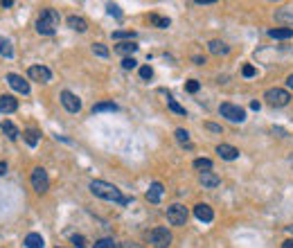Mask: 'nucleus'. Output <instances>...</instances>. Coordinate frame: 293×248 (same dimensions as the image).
<instances>
[{"instance_id": "9d476101", "label": "nucleus", "mask_w": 293, "mask_h": 248, "mask_svg": "<svg viewBox=\"0 0 293 248\" xmlns=\"http://www.w3.org/2000/svg\"><path fill=\"white\" fill-rule=\"evenodd\" d=\"M7 84L12 86L16 93H23V95H27V93H30V84H27V81L20 77V75H14V72H9V75H7Z\"/></svg>"}, {"instance_id": "f8f14e48", "label": "nucleus", "mask_w": 293, "mask_h": 248, "mask_svg": "<svg viewBox=\"0 0 293 248\" xmlns=\"http://www.w3.org/2000/svg\"><path fill=\"white\" fill-rule=\"evenodd\" d=\"M199 183H201L203 187H208V189H215V187H219L221 178L216 176L215 171H201V174H199Z\"/></svg>"}, {"instance_id": "39448f33", "label": "nucleus", "mask_w": 293, "mask_h": 248, "mask_svg": "<svg viewBox=\"0 0 293 248\" xmlns=\"http://www.w3.org/2000/svg\"><path fill=\"white\" fill-rule=\"evenodd\" d=\"M264 99H266L271 106H287L291 102V95L287 91H282V88H268L264 93Z\"/></svg>"}, {"instance_id": "6e6552de", "label": "nucleus", "mask_w": 293, "mask_h": 248, "mask_svg": "<svg viewBox=\"0 0 293 248\" xmlns=\"http://www.w3.org/2000/svg\"><path fill=\"white\" fill-rule=\"evenodd\" d=\"M27 75H30V79L39 81V84H47V81L52 79V72H50V68H46V65H32V68L27 70Z\"/></svg>"}, {"instance_id": "37998d69", "label": "nucleus", "mask_w": 293, "mask_h": 248, "mask_svg": "<svg viewBox=\"0 0 293 248\" xmlns=\"http://www.w3.org/2000/svg\"><path fill=\"white\" fill-rule=\"evenodd\" d=\"M282 248H293V239H287V242L282 244Z\"/></svg>"}, {"instance_id": "1a4fd4ad", "label": "nucleus", "mask_w": 293, "mask_h": 248, "mask_svg": "<svg viewBox=\"0 0 293 248\" xmlns=\"http://www.w3.org/2000/svg\"><path fill=\"white\" fill-rule=\"evenodd\" d=\"M61 104H63L65 111H70V113H77L79 108H81V99L75 95V93L70 91H63L61 93Z\"/></svg>"}, {"instance_id": "58836bf2", "label": "nucleus", "mask_w": 293, "mask_h": 248, "mask_svg": "<svg viewBox=\"0 0 293 248\" xmlns=\"http://www.w3.org/2000/svg\"><path fill=\"white\" fill-rule=\"evenodd\" d=\"M205 126H208L210 131H215V133H221V126H219V124H212V122H208V124H205Z\"/></svg>"}, {"instance_id": "ddd939ff", "label": "nucleus", "mask_w": 293, "mask_h": 248, "mask_svg": "<svg viewBox=\"0 0 293 248\" xmlns=\"http://www.w3.org/2000/svg\"><path fill=\"white\" fill-rule=\"evenodd\" d=\"M18 99L14 95H0V113H16Z\"/></svg>"}, {"instance_id": "e433bc0d", "label": "nucleus", "mask_w": 293, "mask_h": 248, "mask_svg": "<svg viewBox=\"0 0 293 248\" xmlns=\"http://www.w3.org/2000/svg\"><path fill=\"white\" fill-rule=\"evenodd\" d=\"M255 65H244V68H241V75H244V77H255Z\"/></svg>"}, {"instance_id": "aec40b11", "label": "nucleus", "mask_w": 293, "mask_h": 248, "mask_svg": "<svg viewBox=\"0 0 293 248\" xmlns=\"http://www.w3.org/2000/svg\"><path fill=\"white\" fill-rule=\"evenodd\" d=\"M68 25L75 30V32H86L88 30V23L84 18H79V16H68Z\"/></svg>"}, {"instance_id": "412c9836", "label": "nucleus", "mask_w": 293, "mask_h": 248, "mask_svg": "<svg viewBox=\"0 0 293 248\" xmlns=\"http://www.w3.org/2000/svg\"><path fill=\"white\" fill-rule=\"evenodd\" d=\"M23 138H25V142L30 144V147H36L41 140V133L36 129H25L23 131Z\"/></svg>"}, {"instance_id": "c9c22d12", "label": "nucleus", "mask_w": 293, "mask_h": 248, "mask_svg": "<svg viewBox=\"0 0 293 248\" xmlns=\"http://www.w3.org/2000/svg\"><path fill=\"white\" fill-rule=\"evenodd\" d=\"M106 12L111 14V16H115V18L122 16V12H120V7H117V5H106Z\"/></svg>"}, {"instance_id": "4468645a", "label": "nucleus", "mask_w": 293, "mask_h": 248, "mask_svg": "<svg viewBox=\"0 0 293 248\" xmlns=\"http://www.w3.org/2000/svg\"><path fill=\"white\" fill-rule=\"evenodd\" d=\"M163 183H151L149 185V189H147V201L149 203H160V199H163Z\"/></svg>"}, {"instance_id": "7ed1b4c3", "label": "nucleus", "mask_w": 293, "mask_h": 248, "mask_svg": "<svg viewBox=\"0 0 293 248\" xmlns=\"http://www.w3.org/2000/svg\"><path fill=\"white\" fill-rule=\"evenodd\" d=\"M187 208L185 205H181V203H174V205H170L167 208V221L171 223V226H185L187 223Z\"/></svg>"}, {"instance_id": "473e14b6", "label": "nucleus", "mask_w": 293, "mask_h": 248, "mask_svg": "<svg viewBox=\"0 0 293 248\" xmlns=\"http://www.w3.org/2000/svg\"><path fill=\"white\" fill-rule=\"evenodd\" d=\"M199 88H201V86H199L196 79H189L187 84H185V91H187V93H199Z\"/></svg>"}, {"instance_id": "c03bdc74", "label": "nucleus", "mask_w": 293, "mask_h": 248, "mask_svg": "<svg viewBox=\"0 0 293 248\" xmlns=\"http://www.w3.org/2000/svg\"><path fill=\"white\" fill-rule=\"evenodd\" d=\"M122 248H142V246H138V244H131V242H129V244H124Z\"/></svg>"}, {"instance_id": "4c0bfd02", "label": "nucleus", "mask_w": 293, "mask_h": 248, "mask_svg": "<svg viewBox=\"0 0 293 248\" xmlns=\"http://www.w3.org/2000/svg\"><path fill=\"white\" fill-rule=\"evenodd\" d=\"M72 242H75V246H77V248H84L86 246V239L81 235H75V237H72Z\"/></svg>"}, {"instance_id": "9b49d317", "label": "nucleus", "mask_w": 293, "mask_h": 248, "mask_svg": "<svg viewBox=\"0 0 293 248\" xmlns=\"http://www.w3.org/2000/svg\"><path fill=\"white\" fill-rule=\"evenodd\" d=\"M194 217L203 223H210L215 219V212H212V208H210L208 203H199V205H194Z\"/></svg>"}, {"instance_id": "20e7f679", "label": "nucleus", "mask_w": 293, "mask_h": 248, "mask_svg": "<svg viewBox=\"0 0 293 248\" xmlns=\"http://www.w3.org/2000/svg\"><path fill=\"white\" fill-rule=\"evenodd\" d=\"M30 181H32V187L36 189L39 194H46L47 187H50V178H47V171L43 170V167H34Z\"/></svg>"}, {"instance_id": "4be33fe9", "label": "nucleus", "mask_w": 293, "mask_h": 248, "mask_svg": "<svg viewBox=\"0 0 293 248\" xmlns=\"http://www.w3.org/2000/svg\"><path fill=\"white\" fill-rule=\"evenodd\" d=\"M117 111V104L113 102H99V104L93 106V113H115Z\"/></svg>"}, {"instance_id": "49530a36", "label": "nucleus", "mask_w": 293, "mask_h": 248, "mask_svg": "<svg viewBox=\"0 0 293 248\" xmlns=\"http://www.w3.org/2000/svg\"><path fill=\"white\" fill-rule=\"evenodd\" d=\"M291 165H293V156H291Z\"/></svg>"}, {"instance_id": "b1692460", "label": "nucleus", "mask_w": 293, "mask_h": 248, "mask_svg": "<svg viewBox=\"0 0 293 248\" xmlns=\"http://www.w3.org/2000/svg\"><path fill=\"white\" fill-rule=\"evenodd\" d=\"M149 23H151V25H156V27H160V30H167V27L171 25L170 18H163V16H158V14H151Z\"/></svg>"}, {"instance_id": "ea45409f", "label": "nucleus", "mask_w": 293, "mask_h": 248, "mask_svg": "<svg viewBox=\"0 0 293 248\" xmlns=\"http://www.w3.org/2000/svg\"><path fill=\"white\" fill-rule=\"evenodd\" d=\"M194 63L196 65H203V63H205V57H194Z\"/></svg>"}, {"instance_id": "c756f323", "label": "nucleus", "mask_w": 293, "mask_h": 248, "mask_svg": "<svg viewBox=\"0 0 293 248\" xmlns=\"http://www.w3.org/2000/svg\"><path fill=\"white\" fill-rule=\"evenodd\" d=\"M93 248H115V242H113L111 237H104V239L95 242V246H93Z\"/></svg>"}, {"instance_id": "2eb2a0df", "label": "nucleus", "mask_w": 293, "mask_h": 248, "mask_svg": "<svg viewBox=\"0 0 293 248\" xmlns=\"http://www.w3.org/2000/svg\"><path fill=\"white\" fill-rule=\"evenodd\" d=\"M216 154H219L223 160H237V158H239V149H234L232 144H219V147H216Z\"/></svg>"}, {"instance_id": "0eeeda50", "label": "nucleus", "mask_w": 293, "mask_h": 248, "mask_svg": "<svg viewBox=\"0 0 293 248\" xmlns=\"http://www.w3.org/2000/svg\"><path fill=\"white\" fill-rule=\"evenodd\" d=\"M219 113H221L223 118H228L230 122H244V120H246V111H244L241 106L228 104V102L219 106Z\"/></svg>"}, {"instance_id": "a211bd4d", "label": "nucleus", "mask_w": 293, "mask_h": 248, "mask_svg": "<svg viewBox=\"0 0 293 248\" xmlns=\"http://www.w3.org/2000/svg\"><path fill=\"white\" fill-rule=\"evenodd\" d=\"M268 36L271 39H293V27H275V30H268Z\"/></svg>"}, {"instance_id": "f257e3e1", "label": "nucleus", "mask_w": 293, "mask_h": 248, "mask_svg": "<svg viewBox=\"0 0 293 248\" xmlns=\"http://www.w3.org/2000/svg\"><path fill=\"white\" fill-rule=\"evenodd\" d=\"M91 192L104 201H113V203H120V205H129V199L122 196V192L115 187L113 183H106V181H91Z\"/></svg>"}, {"instance_id": "dca6fc26", "label": "nucleus", "mask_w": 293, "mask_h": 248, "mask_svg": "<svg viewBox=\"0 0 293 248\" xmlns=\"http://www.w3.org/2000/svg\"><path fill=\"white\" fill-rule=\"evenodd\" d=\"M0 129H2V133H5L9 140H18V136H20V131H18V126L14 122H9V120H5V122L0 124Z\"/></svg>"}, {"instance_id": "79ce46f5", "label": "nucleus", "mask_w": 293, "mask_h": 248, "mask_svg": "<svg viewBox=\"0 0 293 248\" xmlns=\"http://www.w3.org/2000/svg\"><path fill=\"white\" fill-rule=\"evenodd\" d=\"M7 174V163H0V176H5Z\"/></svg>"}, {"instance_id": "72a5a7b5", "label": "nucleus", "mask_w": 293, "mask_h": 248, "mask_svg": "<svg viewBox=\"0 0 293 248\" xmlns=\"http://www.w3.org/2000/svg\"><path fill=\"white\" fill-rule=\"evenodd\" d=\"M113 39H136V32H113Z\"/></svg>"}, {"instance_id": "c85d7f7f", "label": "nucleus", "mask_w": 293, "mask_h": 248, "mask_svg": "<svg viewBox=\"0 0 293 248\" xmlns=\"http://www.w3.org/2000/svg\"><path fill=\"white\" fill-rule=\"evenodd\" d=\"M176 140H178L181 144H187L189 147V133L185 129H176Z\"/></svg>"}, {"instance_id": "2f4dec72", "label": "nucleus", "mask_w": 293, "mask_h": 248, "mask_svg": "<svg viewBox=\"0 0 293 248\" xmlns=\"http://www.w3.org/2000/svg\"><path fill=\"white\" fill-rule=\"evenodd\" d=\"M136 65H138V61L133 59V57H124V59H122V68H124V70H133Z\"/></svg>"}, {"instance_id": "a18cd8bd", "label": "nucleus", "mask_w": 293, "mask_h": 248, "mask_svg": "<svg viewBox=\"0 0 293 248\" xmlns=\"http://www.w3.org/2000/svg\"><path fill=\"white\" fill-rule=\"evenodd\" d=\"M287 84H289V88H293V75H289V79H287Z\"/></svg>"}, {"instance_id": "cd10ccee", "label": "nucleus", "mask_w": 293, "mask_h": 248, "mask_svg": "<svg viewBox=\"0 0 293 248\" xmlns=\"http://www.w3.org/2000/svg\"><path fill=\"white\" fill-rule=\"evenodd\" d=\"M93 52L97 54V57H102V59H106L108 57V47L104 43H93Z\"/></svg>"}, {"instance_id": "a19ab883", "label": "nucleus", "mask_w": 293, "mask_h": 248, "mask_svg": "<svg viewBox=\"0 0 293 248\" xmlns=\"http://www.w3.org/2000/svg\"><path fill=\"white\" fill-rule=\"evenodd\" d=\"M250 108H253V111H260L262 104H260V102H250Z\"/></svg>"}, {"instance_id": "6ab92c4d", "label": "nucleus", "mask_w": 293, "mask_h": 248, "mask_svg": "<svg viewBox=\"0 0 293 248\" xmlns=\"http://www.w3.org/2000/svg\"><path fill=\"white\" fill-rule=\"evenodd\" d=\"M25 246L27 248H46V242H43V237L39 232H30L25 237Z\"/></svg>"}, {"instance_id": "423d86ee", "label": "nucleus", "mask_w": 293, "mask_h": 248, "mask_svg": "<svg viewBox=\"0 0 293 248\" xmlns=\"http://www.w3.org/2000/svg\"><path fill=\"white\" fill-rule=\"evenodd\" d=\"M149 244H154L156 248H170L171 232L167 228H154L149 232Z\"/></svg>"}, {"instance_id": "f3484780", "label": "nucleus", "mask_w": 293, "mask_h": 248, "mask_svg": "<svg viewBox=\"0 0 293 248\" xmlns=\"http://www.w3.org/2000/svg\"><path fill=\"white\" fill-rule=\"evenodd\" d=\"M208 47H210V52L216 54V57H221V54H228L230 52V46H226V43H223V41H219V39L210 41Z\"/></svg>"}, {"instance_id": "bb28decb", "label": "nucleus", "mask_w": 293, "mask_h": 248, "mask_svg": "<svg viewBox=\"0 0 293 248\" xmlns=\"http://www.w3.org/2000/svg\"><path fill=\"white\" fill-rule=\"evenodd\" d=\"M275 20L291 23V25H293V12H289V9H280V12H275Z\"/></svg>"}, {"instance_id": "5701e85b", "label": "nucleus", "mask_w": 293, "mask_h": 248, "mask_svg": "<svg viewBox=\"0 0 293 248\" xmlns=\"http://www.w3.org/2000/svg\"><path fill=\"white\" fill-rule=\"evenodd\" d=\"M0 54H2V57H7V59H12V57H14L12 41L5 39V36H0Z\"/></svg>"}, {"instance_id": "7c9ffc66", "label": "nucleus", "mask_w": 293, "mask_h": 248, "mask_svg": "<svg viewBox=\"0 0 293 248\" xmlns=\"http://www.w3.org/2000/svg\"><path fill=\"white\" fill-rule=\"evenodd\" d=\"M167 104H170V108L174 113H178V115H187V111H185V108H183L178 102H174V99H167Z\"/></svg>"}, {"instance_id": "f704fd0d", "label": "nucleus", "mask_w": 293, "mask_h": 248, "mask_svg": "<svg viewBox=\"0 0 293 248\" xmlns=\"http://www.w3.org/2000/svg\"><path fill=\"white\" fill-rule=\"evenodd\" d=\"M140 77H142V79H151V77H154L151 65H142V68H140Z\"/></svg>"}, {"instance_id": "f03ea898", "label": "nucleus", "mask_w": 293, "mask_h": 248, "mask_svg": "<svg viewBox=\"0 0 293 248\" xmlns=\"http://www.w3.org/2000/svg\"><path fill=\"white\" fill-rule=\"evenodd\" d=\"M59 12L52 9V7H46V9H41L39 18H36V32L43 34V36H52L57 32L59 27Z\"/></svg>"}, {"instance_id": "a878e982", "label": "nucleus", "mask_w": 293, "mask_h": 248, "mask_svg": "<svg viewBox=\"0 0 293 248\" xmlns=\"http://www.w3.org/2000/svg\"><path fill=\"white\" fill-rule=\"evenodd\" d=\"M194 170L212 171V160H210V158H196V160H194Z\"/></svg>"}, {"instance_id": "393cba45", "label": "nucleus", "mask_w": 293, "mask_h": 248, "mask_svg": "<svg viewBox=\"0 0 293 248\" xmlns=\"http://www.w3.org/2000/svg\"><path fill=\"white\" fill-rule=\"evenodd\" d=\"M115 50L120 54H131V57H133V52L138 50V46L133 43V41H126V43H120V46H115Z\"/></svg>"}]
</instances>
